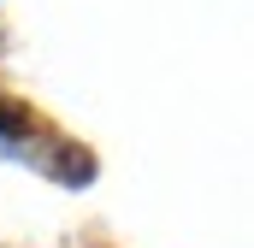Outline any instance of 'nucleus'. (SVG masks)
Masks as SVG:
<instances>
[{"label":"nucleus","instance_id":"nucleus-1","mask_svg":"<svg viewBox=\"0 0 254 248\" xmlns=\"http://www.w3.org/2000/svg\"><path fill=\"white\" fill-rule=\"evenodd\" d=\"M0 130H24V113H18V107H6V101H0Z\"/></svg>","mask_w":254,"mask_h":248}]
</instances>
